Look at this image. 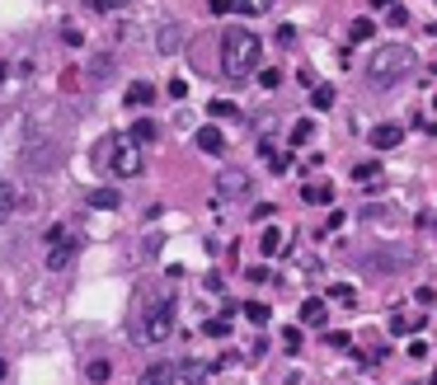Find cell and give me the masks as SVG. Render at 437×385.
<instances>
[{"instance_id": "7402d4cb", "label": "cell", "mask_w": 437, "mask_h": 385, "mask_svg": "<svg viewBox=\"0 0 437 385\" xmlns=\"http://www.w3.org/2000/svg\"><path fill=\"white\" fill-rule=\"evenodd\" d=\"M15 198H19V193H15V184H0V221H5V216L15 212Z\"/></svg>"}, {"instance_id": "5b68a950", "label": "cell", "mask_w": 437, "mask_h": 385, "mask_svg": "<svg viewBox=\"0 0 437 385\" xmlns=\"http://www.w3.org/2000/svg\"><path fill=\"white\" fill-rule=\"evenodd\" d=\"M71 259H76V235L66 231V226H52V231H47V268L62 273Z\"/></svg>"}, {"instance_id": "30bf717a", "label": "cell", "mask_w": 437, "mask_h": 385, "mask_svg": "<svg viewBox=\"0 0 437 385\" xmlns=\"http://www.w3.org/2000/svg\"><path fill=\"white\" fill-rule=\"evenodd\" d=\"M193 141H198V151H207V155H221V151H226V137H221V127H212V123L198 127V137H193Z\"/></svg>"}, {"instance_id": "ba28073f", "label": "cell", "mask_w": 437, "mask_h": 385, "mask_svg": "<svg viewBox=\"0 0 437 385\" xmlns=\"http://www.w3.org/2000/svg\"><path fill=\"white\" fill-rule=\"evenodd\" d=\"M141 385H179V367H170V362H156V367L141 371Z\"/></svg>"}, {"instance_id": "4fadbf2b", "label": "cell", "mask_w": 437, "mask_h": 385, "mask_svg": "<svg viewBox=\"0 0 437 385\" xmlns=\"http://www.w3.org/2000/svg\"><path fill=\"white\" fill-rule=\"evenodd\" d=\"M118 202H123L118 188H94V193H90V207H99V212H113Z\"/></svg>"}, {"instance_id": "7c38bea8", "label": "cell", "mask_w": 437, "mask_h": 385, "mask_svg": "<svg viewBox=\"0 0 437 385\" xmlns=\"http://www.w3.org/2000/svg\"><path fill=\"white\" fill-rule=\"evenodd\" d=\"M282 245H287V235H282L278 226H264V235H259V249H264V259H273Z\"/></svg>"}, {"instance_id": "ac0fdd59", "label": "cell", "mask_w": 437, "mask_h": 385, "mask_svg": "<svg viewBox=\"0 0 437 385\" xmlns=\"http://www.w3.org/2000/svg\"><path fill=\"white\" fill-rule=\"evenodd\" d=\"M179 381H184V385H203L207 381V367H203V362H188V367H179Z\"/></svg>"}, {"instance_id": "ab89813d", "label": "cell", "mask_w": 437, "mask_h": 385, "mask_svg": "<svg viewBox=\"0 0 437 385\" xmlns=\"http://www.w3.org/2000/svg\"><path fill=\"white\" fill-rule=\"evenodd\" d=\"M0 376H5V362H0Z\"/></svg>"}, {"instance_id": "8992f818", "label": "cell", "mask_w": 437, "mask_h": 385, "mask_svg": "<svg viewBox=\"0 0 437 385\" xmlns=\"http://www.w3.org/2000/svg\"><path fill=\"white\" fill-rule=\"evenodd\" d=\"M217 193H221V198H245V193H250V174L235 170V165H231V170H221L217 174Z\"/></svg>"}, {"instance_id": "e0dca14e", "label": "cell", "mask_w": 437, "mask_h": 385, "mask_svg": "<svg viewBox=\"0 0 437 385\" xmlns=\"http://www.w3.org/2000/svg\"><path fill=\"white\" fill-rule=\"evenodd\" d=\"M259 155L268 160V170H273V174H287V155L273 151V141H259Z\"/></svg>"}, {"instance_id": "d590c367", "label": "cell", "mask_w": 437, "mask_h": 385, "mask_svg": "<svg viewBox=\"0 0 437 385\" xmlns=\"http://www.w3.org/2000/svg\"><path fill=\"white\" fill-rule=\"evenodd\" d=\"M278 43L292 47V43H297V29H292V24H282V29H278Z\"/></svg>"}, {"instance_id": "4dcf8cb0", "label": "cell", "mask_w": 437, "mask_h": 385, "mask_svg": "<svg viewBox=\"0 0 437 385\" xmlns=\"http://www.w3.org/2000/svg\"><path fill=\"white\" fill-rule=\"evenodd\" d=\"M282 348H287V353H301V329H297V324H292V329H282Z\"/></svg>"}, {"instance_id": "9a60e30c", "label": "cell", "mask_w": 437, "mask_h": 385, "mask_svg": "<svg viewBox=\"0 0 437 385\" xmlns=\"http://www.w3.org/2000/svg\"><path fill=\"white\" fill-rule=\"evenodd\" d=\"M151 99H156V90H151L146 80H137V85L127 90V108H146V104H151Z\"/></svg>"}, {"instance_id": "f35d334b", "label": "cell", "mask_w": 437, "mask_h": 385, "mask_svg": "<svg viewBox=\"0 0 437 385\" xmlns=\"http://www.w3.org/2000/svg\"><path fill=\"white\" fill-rule=\"evenodd\" d=\"M372 5H386V10H391V5H395V0H372Z\"/></svg>"}, {"instance_id": "ffe728a7", "label": "cell", "mask_w": 437, "mask_h": 385, "mask_svg": "<svg viewBox=\"0 0 437 385\" xmlns=\"http://www.w3.org/2000/svg\"><path fill=\"white\" fill-rule=\"evenodd\" d=\"M132 141H137V146H146V141H156V123H151V118H141V123L132 127Z\"/></svg>"}, {"instance_id": "74e56055", "label": "cell", "mask_w": 437, "mask_h": 385, "mask_svg": "<svg viewBox=\"0 0 437 385\" xmlns=\"http://www.w3.org/2000/svg\"><path fill=\"white\" fill-rule=\"evenodd\" d=\"M99 10H113V5H127V0H94Z\"/></svg>"}, {"instance_id": "44dd1931", "label": "cell", "mask_w": 437, "mask_h": 385, "mask_svg": "<svg viewBox=\"0 0 437 385\" xmlns=\"http://www.w3.org/2000/svg\"><path fill=\"white\" fill-rule=\"evenodd\" d=\"M311 137H315V123H311V118H301V123L292 127V146H306Z\"/></svg>"}, {"instance_id": "e575fe53", "label": "cell", "mask_w": 437, "mask_h": 385, "mask_svg": "<svg viewBox=\"0 0 437 385\" xmlns=\"http://www.w3.org/2000/svg\"><path fill=\"white\" fill-rule=\"evenodd\" d=\"M184 94H188V80L174 76V80H170V99H184Z\"/></svg>"}, {"instance_id": "8d00e7d4", "label": "cell", "mask_w": 437, "mask_h": 385, "mask_svg": "<svg viewBox=\"0 0 437 385\" xmlns=\"http://www.w3.org/2000/svg\"><path fill=\"white\" fill-rule=\"evenodd\" d=\"M62 38H66V43H71V47H80V43H85V38H80V29H76V24H66V29H62Z\"/></svg>"}, {"instance_id": "4316f807", "label": "cell", "mask_w": 437, "mask_h": 385, "mask_svg": "<svg viewBox=\"0 0 437 385\" xmlns=\"http://www.w3.org/2000/svg\"><path fill=\"white\" fill-rule=\"evenodd\" d=\"M329 301H339V306H353V301H358V292H353V287H339V282H334V287H329Z\"/></svg>"}, {"instance_id": "d4e9b609", "label": "cell", "mask_w": 437, "mask_h": 385, "mask_svg": "<svg viewBox=\"0 0 437 385\" xmlns=\"http://www.w3.org/2000/svg\"><path fill=\"white\" fill-rule=\"evenodd\" d=\"M386 24H391V29H405V24H409V10L400 5V0H395L391 10H386Z\"/></svg>"}, {"instance_id": "3957f363", "label": "cell", "mask_w": 437, "mask_h": 385, "mask_svg": "<svg viewBox=\"0 0 437 385\" xmlns=\"http://www.w3.org/2000/svg\"><path fill=\"white\" fill-rule=\"evenodd\" d=\"M104 155H109L113 174H123V179H137V174H141V146H137L132 137H113V141H104Z\"/></svg>"}, {"instance_id": "484cf974", "label": "cell", "mask_w": 437, "mask_h": 385, "mask_svg": "<svg viewBox=\"0 0 437 385\" xmlns=\"http://www.w3.org/2000/svg\"><path fill=\"white\" fill-rule=\"evenodd\" d=\"M311 104L315 108H334V90H329V85H315V90H311Z\"/></svg>"}, {"instance_id": "d6a6232c", "label": "cell", "mask_w": 437, "mask_h": 385, "mask_svg": "<svg viewBox=\"0 0 437 385\" xmlns=\"http://www.w3.org/2000/svg\"><path fill=\"white\" fill-rule=\"evenodd\" d=\"M428 348H433L428 339H409V357H414V362H423V357H428Z\"/></svg>"}, {"instance_id": "5bb4252c", "label": "cell", "mask_w": 437, "mask_h": 385, "mask_svg": "<svg viewBox=\"0 0 437 385\" xmlns=\"http://www.w3.org/2000/svg\"><path fill=\"white\" fill-rule=\"evenodd\" d=\"M179 43H184V29H179V24H165V29H160V52H179Z\"/></svg>"}, {"instance_id": "277c9868", "label": "cell", "mask_w": 437, "mask_h": 385, "mask_svg": "<svg viewBox=\"0 0 437 385\" xmlns=\"http://www.w3.org/2000/svg\"><path fill=\"white\" fill-rule=\"evenodd\" d=\"M170 329H174V301H156V306H146V315H141V324H137V334L146 343H165V339H170Z\"/></svg>"}, {"instance_id": "f1b7e54d", "label": "cell", "mask_w": 437, "mask_h": 385, "mask_svg": "<svg viewBox=\"0 0 437 385\" xmlns=\"http://www.w3.org/2000/svg\"><path fill=\"white\" fill-rule=\"evenodd\" d=\"M376 174H381V160H362L358 170H353V179H362V184H367V179H376Z\"/></svg>"}, {"instance_id": "1f68e13d", "label": "cell", "mask_w": 437, "mask_h": 385, "mask_svg": "<svg viewBox=\"0 0 437 385\" xmlns=\"http://www.w3.org/2000/svg\"><path fill=\"white\" fill-rule=\"evenodd\" d=\"M325 343H329V348H339V353H344V348H353V334H344V329H339V334H325Z\"/></svg>"}, {"instance_id": "6da1fadb", "label": "cell", "mask_w": 437, "mask_h": 385, "mask_svg": "<svg viewBox=\"0 0 437 385\" xmlns=\"http://www.w3.org/2000/svg\"><path fill=\"white\" fill-rule=\"evenodd\" d=\"M259 62H264V43H259L250 29H226L221 33V71H226V80L254 76Z\"/></svg>"}, {"instance_id": "7a4b0ae2", "label": "cell", "mask_w": 437, "mask_h": 385, "mask_svg": "<svg viewBox=\"0 0 437 385\" xmlns=\"http://www.w3.org/2000/svg\"><path fill=\"white\" fill-rule=\"evenodd\" d=\"M405 76H414V52L400 43H386L372 52V62H367V80H372L376 90H395Z\"/></svg>"}, {"instance_id": "9c48e42d", "label": "cell", "mask_w": 437, "mask_h": 385, "mask_svg": "<svg viewBox=\"0 0 437 385\" xmlns=\"http://www.w3.org/2000/svg\"><path fill=\"white\" fill-rule=\"evenodd\" d=\"M325 320H329V306L320 301V296L301 301V324H311V329H325Z\"/></svg>"}, {"instance_id": "52a82bcc", "label": "cell", "mask_w": 437, "mask_h": 385, "mask_svg": "<svg viewBox=\"0 0 437 385\" xmlns=\"http://www.w3.org/2000/svg\"><path fill=\"white\" fill-rule=\"evenodd\" d=\"M400 141H405V127H400V123H381V127H372V146H376V151H395Z\"/></svg>"}, {"instance_id": "2e32d148", "label": "cell", "mask_w": 437, "mask_h": 385, "mask_svg": "<svg viewBox=\"0 0 437 385\" xmlns=\"http://www.w3.org/2000/svg\"><path fill=\"white\" fill-rule=\"evenodd\" d=\"M348 38H353V43H372L376 24H372V19H353V24H348Z\"/></svg>"}, {"instance_id": "d6986e66", "label": "cell", "mask_w": 437, "mask_h": 385, "mask_svg": "<svg viewBox=\"0 0 437 385\" xmlns=\"http://www.w3.org/2000/svg\"><path fill=\"white\" fill-rule=\"evenodd\" d=\"M207 113H212V118H240V108H235L231 99H212V104H207Z\"/></svg>"}, {"instance_id": "cb8c5ba5", "label": "cell", "mask_w": 437, "mask_h": 385, "mask_svg": "<svg viewBox=\"0 0 437 385\" xmlns=\"http://www.w3.org/2000/svg\"><path fill=\"white\" fill-rule=\"evenodd\" d=\"M203 334H207V339H226V334H231V320H221V315H217V320L203 324Z\"/></svg>"}, {"instance_id": "603a6c76", "label": "cell", "mask_w": 437, "mask_h": 385, "mask_svg": "<svg viewBox=\"0 0 437 385\" xmlns=\"http://www.w3.org/2000/svg\"><path fill=\"white\" fill-rule=\"evenodd\" d=\"M240 310H245V320L250 324H268V306L264 301H250V306H240Z\"/></svg>"}, {"instance_id": "8fae6325", "label": "cell", "mask_w": 437, "mask_h": 385, "mask_svg": "<svg viewBox=\"0 0 437 385\" xmlns=\"http://www.w3.org/2000/svg\"><path fill=\"white\" fill-rule=\"evenodd\" d=\"M301 202H311V207H329V202H334V188H329V184H306V188H301Z\"/></svg>"}, {"instance_id": "f546056e", "label": "cell", "mask_w": 437, "mask_h": 385, "mask_svg": "<svg viewBox=\"0 0 437 385\" xmlns=\"http://www.w3.org/2000/svg\"><path fill=\"white\" fill-rule=\"evenodd\" d=\"M226 15H259L254 0H226Z\"/></svg>"}, {"instance_id": "83f0119b", "label": "cell", "mask_w": 437, "mask_h": 385, "mask_svg": "<svg viewBox=\"0 0 437 385\" xmlns=\"http://www.w3.org/2000/svg\"><path fill=\"white\" fill-rule=\"evenodd\" d=\"M259 85H264V90H278V85H282V71H278V66H264V71H259Z\"/></svg>"}, {"instance_id": "836d02e7", "label": "cell", "mask_w": 437, "mask_h": 385, "mask_svg": "<svg viewBox=\"0 0 437 385\" xmlns=\"http://www.w3.org/2000/svg\"><path fill=\"white\" fill-rule=\"evenodd\" d=\"M109 376H113L109 362H90V381H109Z\"/></svg>"}]
</instances>
